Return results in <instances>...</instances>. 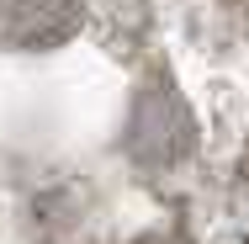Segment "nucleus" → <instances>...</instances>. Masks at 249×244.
<instances>
[{
	"label": "nucleus",
	"instance_id": "obj_1",
	"mask_svg": "<svg viewBox=\"0 0 249 244\" xmlns=\"http://www.w3.org/2000/svg\"><path fill=\"white\" fill-rule=\"evenodd\" d=\"M80 0H0V43L5 48H58L80 32Z\"/></svg>",
	"mask_w": 249,
	"mask_h": 244
}]
</instances>
